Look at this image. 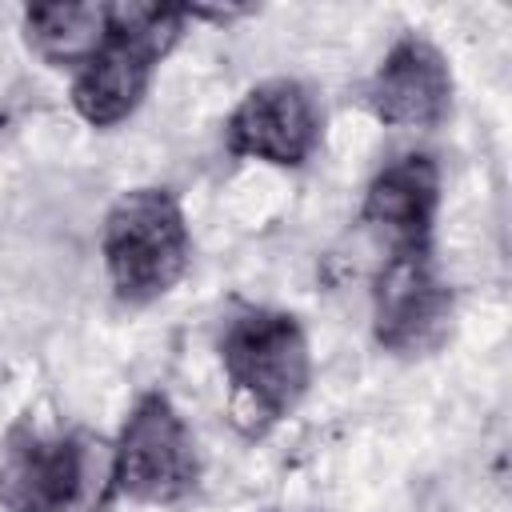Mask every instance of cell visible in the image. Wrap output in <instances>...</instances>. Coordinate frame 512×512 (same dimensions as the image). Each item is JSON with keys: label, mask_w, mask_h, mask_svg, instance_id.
Here are the masks:
<instances>
[{"label": "cell", "mask_w": 512, "mask_h": 512, "mask_svg": "<svg viewBox=\"0 0 512 512\" xmlns=\"http://www.w3.org/2000/svg\"><path fill=\"white\" fill-rule=\"evenodd\" d=\"M116 492L112 444L88 428L24 416L0 444V508L8 512H104Z\"/></svg>", "instance_id": "1"}, {"label": "cell", "mask_w": 512, "mask_h": 512, "mask_svg": "<svg viewBox=\"0 0 512 512\" xmlns=\"http://www.w3.org/2000/svg\"><path fill=\"white\" fill-rule=\"evenodd\" d=\"M228 412L244 436H264L308 392L312 352L300 320L280 308L244 304L220 332Z\"/></svg>", "instance_id": "2"}, {"label": "cell", "mask_w": 512, "mask_h": 512, "mask_svg": "<svg viewBox=\"0 0 512 512\" xmlns=\"http://www.w3.org/2000/svg\"><path fill=\"white\" fill-rule=\"evenodd\" d=\"M188 12L168 4H112V28L104 48L76 68L72 80V108L92 128H116L128 120L148 84L156 64L176 48L184 36Z\"/></svg>", "instance_id": "3"}, {"label": "cell", "mask_w": 512, "mask_h": 512, "mask_svg": "<svg viewBox=\"0 0 512 512\" xmlns=\"http://www.w3.org/2000/svg\"><path fill=\"white\" fill-rule=\"evenodd\" d=\"M104 272L124 304H152L168 296L192 256V236L180 200L168 188H128L104 216Z\"/></svg>", "instance_id": "4"}, {"label": "cell", "mask_w": 512, "mask_h": 512, "mask_svg": "<svg viewBox=\"0 0 512 512\" xmlns=\"http://www.w3.org/2000/svg\"><path fill=\"white\" fill-rule=\"evenodd\" d=\"M456 296L432 248H396L372 280V336L384 352L416 360L440 352L452 332Z\"/></svg>", "instance_id": "5"}, {"label": "cell", "mask_w": 512, "mask_h": 512, "mask_svg": "<svg viewBox=\"0 0 512 512\" xmlns=\"http://www.w3.org/2000/svg\"><path fill=\"white\" fill-rule=\"evenodd\" d=\"M116 492L140 504H176L200 484L196 436L164 392H144L116 444Z\"/></svg>", "instance_id": "6"}, {"label": "cell", "mask_w": 512, "mask_h": 512, "mask_svg": "<svg viewBox=\"0 0 512 512\" xmlns=\"http://www.w3.org/2000/svg\"><path fill=\"white\" fill-rule=\"evenodd\" d=\"M320 140L316 96L288 76L264 80L244 92V100L224 120V144L232 156L264 160L276 168H296L312 156Z\"/></svg>", "instance_id": "7"}, {"label": "cell", "mask_w": 512, "mask_h": 512, "mask_svg": "<svg viewBox=\"0 0 512 512\" xmlns=\"http://www.w3.org/2000/svg\"><path fill=\"white\" fill-rule=\"evenodd\" d=\"M364 108L392 128H436L452 112L448 56L420 32H404L360 92Z\"/></svg>", "instance_id": "8"}, {"label": "cell", "mask_w": 512, "mask_h": 512, "mask_svg": "<svg viewBox=\"0 0 512 512\" xmlns=\"http://www.w3.org/2000/svg\"><path fill=\"white\" fill-rule=\"evenodd\" d=\"M440 212V168L424 152H408L384 164L364 192V224L396 248H432V228Z\"/></svg>", "instance_id": "9"}, {"label": "cell", "mask_w": 512, "mask_h": 512, "mask_svg": "<svg viewBox=\"0 0 512 512\" xmlns=\"http://www.w3.org/2000/svg\"><path fill=\"white\" fill-rule=\"evenodd\" d=\"M112 4H32L24 8V40L52 68H84L108 40Z\"/></svg>", "instance_id": "10"}]
</instances>
